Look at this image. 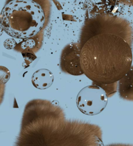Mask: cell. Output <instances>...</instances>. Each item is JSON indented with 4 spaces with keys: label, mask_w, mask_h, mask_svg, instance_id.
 <instances>
[{
    "label": "cell",
    "mask_w": 133,
    "mask_h": 146,
    "mask_svg": "<svg viewBox=\"0 0 133 146\" xmlns=\"http://www.w3.org/2000/svg\"><path fill=\"white\" fill-rule=\"evenodd\" d=\"M54 80L53 73L47 69L37 70L32 76V83L35 88L39 90H45L50 88Z\"/></svg>",
    "instance_id": "obj_5"
},
{
    "label": "cell",
    "mask_w": 133,
    "mask_h": 146,
    "mask_svg": "<svg viewBox=\"0 0 133 146\" xmlns=\"http://www.w3.org/2000/svg\"><path fill=\"white\" fill-rule=\"evenodd\" d=\"M130 45L112 34L98 35L87 42L81 50V67L94 82L109 84L119 81L132 66Z\"/></svg>",
    "instance_id": "obj_1"
},
{
    "label": "cell",
    "mask_w": 133,
    "mask_h": 146,
    "mask_svg": "<svg viewBox=\"0 0 133 146\" xmlns=\"http://www.w3.org/2000/svg\"><path fill=\"white\" fill-rule=\"evenodd\" d=\"M45 23L43 9L33 0H12L1 14V27L14 38H32L43 29Z\"/></svg>",
    "instance_id": "obj_2"
},
{
    "label": "cell",
    "mask_w": 133,
    "mask_h": 146,
    "mask_svg": "<svg viewBox=\"0 0 133 146\" xmlns=\"http://www.w3.org/2000/svg\"></svg>",
    "instance_id": "obj_8"
},
{
    "label": "cell",
    "mask_w": 133,
    "mask_h": 146,
    "mask_svg": "<svg viewBox=\"0 0 133 146\" xmlns=\"http://www.w3.org/2000/svg\"><path fill=\"white\" fill-rule=\"evenodd\" d=\"M119 93L122 99L133 101V66L119 80Z\"/></svg>",
    "instance_id": "obj_6"
},
{
    "label": "cell",
    "mask_w": 133,
    "mask_h": 146,
    "mask_svg": "<svg viewBox=\"0 0 133 146\" xmlns=\"http://www.w3.org/2000/svg\"><path fill=\"white\" fill-rule=\"evenodd\" d=\"M81 49L78 44L71 43L63 50L61 58L62 71L72 76H81L84 74L81 67Z\"/></svg>",
    "instance_id": "obj_4"
},
{
    "label": "cell",
    "mask_w": 133,
    "mask_h": 146,
    "mask_svg": "<svg viewBox=\"0 0 133 146\" xmlns=\"http://www.w3.org/2000/svg\"><path fill=\"white\" fill-rule=\"evenodd\" d=\"M108 94L98 85H88L79 92L76 97V105L83 113L88 115L99 114L108 104Z\"/></svg>",
    "instance_id": "obj_3"
},
{
    "label": "cell",
    "mask_w": 133,
    "mask_h": 146,
    "mask_svg": "<svg viewBox=\"0 0 133 146\" xmlns=\"http://www.w3.org/2000/svg\"><path fill=\"white\" fill-rule=\"evenodd\" d=\"M119 3L128 6H133V0H117Z\"/></svg>",
    "instance_id": "obj_7"
}]
</instances>
